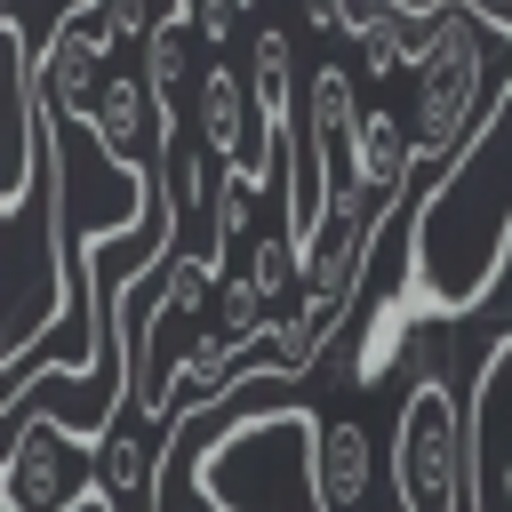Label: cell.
<instances>
[{"label": "cell", "mask_w": 512, "mask_h": 512, "mask_svg": "<svg viewBox=\"0 0 512 512\" xmlns=\"http://www.w3.org/2000/svg\"><path fill=\"white\" fill-rule=\"evenodd\" d=\"M472 488H480V432L456 384L432 368L408 384L392 424V496L400 512H472Z\"/></svg>", "instance_id": "obj_1"}, {"label": "cell", "mask_w": 512, "mask_h": 512, "mask_svg": "<svg viewBox=\"0 0 512 512\" xmlns=\"http://www.w3.org/2000/svg\"><path fill=\"white\" fill-rule=\"evenodd\" d=\"M312 448H320L312 408H264V416L216 432L200 448L192 480L216 512H280V496H312Z\"/></svg>", "instance_id": "obj_2"}, {"label": "cell", "mask_w": 512, "mask_h": 512, "mask_svg": "<svg viewBox=\"0 0 512 512\" xmlns=\"http://www.w3.org/2000/svg\"><path fill=\"white\" fill-rule=\"evenodd\" d=\"M488 32H512L496 24L480 0H440V24L416 56V160H456L480 128V80H488Z\"/></svg>", "instance_id": "obj_3"}, {"label": "cell", "mask_w": 512, "mask_h": 512, "mask_svg": "<svg viewBox=\"0 0 512 512\" xmlns=\"http://www.w3.org/2000/svg\"><path fill=\"white\" fill-rule=\"evenodd\" d=\"M88 496H96V432L24 408L0 456V512H80Z\"/></svg>", "instance_id": "obj_4"}, {"label": "cell", "mask_w": 512, "mask_h": 512, "mask_svg": "<svg viewBox=\"0 0 512 512\" xmlns=\"http://www.w3.org/2000/svg\"><path fill=\"white\" fill-rule=\"evenodd\" d=\"M104 56H112V32H104V16H96V0H80V8H64L56 16V32L40 40V96L56 104V112H72V120H88V104H96V88H104Z\"/></svg>", "instance_id": "obj_5"}, {"label": "cell", "mask_w": 512, "mask_h": 512, "mask_svg": "<svg viewBox=\"0 0 512 512\" xmlns=\"http://www.w3.org/2000/svg\"><path fill=\"white\" fill-rule=\"evenodd\" d=\"M160 440H168L160 416H144V424L112 416L96 432V496H104V512H160Z\"/></svg>", "instance_id": "obj_6"}, {"label": "cell", "mask_w": 512, "mask_h": 512, "mask_svg": "<svg viewBox=\"0 0 512 512\" xmlns=\"http://www.w3.org/2000/svg\"><path fill=\"white\" fill-rule=\"evenodd\" d=\"M80 128L96 136V152H104V160H136L144 144H160L168 112H160V96H152V80H144V72H112V80L96 88V104H88V120H80Z\"/></svg>", "instance_id": "obj_7"}, {"label": "cell", "mask_w": 512, "mask_h": 512, "mask_svg": "<svg viewBox=\"0 0 512 512\" xmlns=\"http://www.w3.org/2000/svg\"><path fill=\"white\" fill-rule=\"evenodd\" d=\"M368 488H376V448L352 416H328L320 424V448H312V512H368Z\"/></svg>", "instance_id": "obj_8"}, {"label": "cell", "mask_w": 512, "mask_h": 512, "mask_svg": "<svg viewBox=\"0 0 512 512\" xmlns=\"http://www.w3.org/2000/svg\"><path fill=\"white\" fill-rule=\"evenodd\" d=\"M408 168H416V128H408L400 112L368 104V112H360V136H352V152H344V168H336V176H352V184H360V192H376V200H400Z\"/></svg>", "instance_id": "obj_9"}, {"label": "cell", "mask_w": 512, "mask_h": 512, "mask_svg": "<svg viewBox=\"0 0 512 512\" xmlns=\"http://www.w3.org/2000/svg\"><path fill=\"white\" fill-rule=\"evenodd\" d=\"M416 320H440L432 312V296L400 272V288H384L376 296V312H368V328H360V352H352V384H376V376H392L400 368V352H408V336H416Z\"/></svg>", "instance_id": "obj_10"}, {"label": "cell", "mask_w": 512, "mask_h": 512, "mask_svg": "<svg viewBox=\"0 0 512 512\" xmlns=\"http://www.w3.org/2000/svg\"><path fill=\"white\" fill-rule=\"evenodd\" d=\"M360 112H368V104L352 96V72H344V64H312V80H304V120H296V128H304L336 168H344V152H352V136H360Z\"/></svg>", "instance_id": "obj_11"}, {"label": "cell", "mask_w": 512, "mask_h": 512, "mask_svg": "<svg viewBox=\"0 0 512 512\" xmlns=\"http://www.w3.org/2000/svg\"><path fill=\"white\" fill-rule=\"evenodd\" d=\"M160 192H168V216L176 224H192L200 208H216V192H208V144L184 136V112L160 128Z\"/></svg>", "instance_id": "obj_12"}, {"label": "cell", "mask_w": 512, "mask_h": 512, "mask_svg": "<svg viewBox=\"0 0 512 512\" xmlns=\"http://www.w3.org/2000/svg\"><path fill=\"white\" fill-rule=\"evenodd\" d=\"M248 88L272 120V136L296 128V56H288V32H256L248 40Z\"/></svg>", "instance_id": "obj_13"}, {"label": "cell", "mask_w": 512, "mask_h": 512, "mask_svg": "<svg viewBox=\"0 0 512 512\" xmlns=\"http://www.w3.org/2000/svg\"><path fill=\"white\" fill-rule=\"evenodd\" d=\"M496 288H504V304L488 312V352H480V368L512 360V232H504V272H496Z\"/></svg>", "instance_id": "obj_14"}, {"label": "cell", "mask_w": 512, "mask_h": 512, "mask_svg": "<svg viewBox=\"0 0 512 512\" xmlns=\"http://www.w3.org/2000/svg\"><path fill=\"white\" fill-rule=\"evenodd\" d=\"M240 8H248V0H192V24H200V40H232Z\"/></svg>", "instance_id": "obj_15"}, {"label": "cell", "mask_w": 512, "mask_h": 512, "mask_svg": "<svg viewBox=\"0 0 512 512\" xmlns=\"http://www.w3.org/2000/svg\"><path fill=\"white\" fill-rule=\"evenodd\" d=\"M496 488H504V496H512V464H504V480H496Z\"/></svg>", "instance_id": "obj_16"}]
</instances>
